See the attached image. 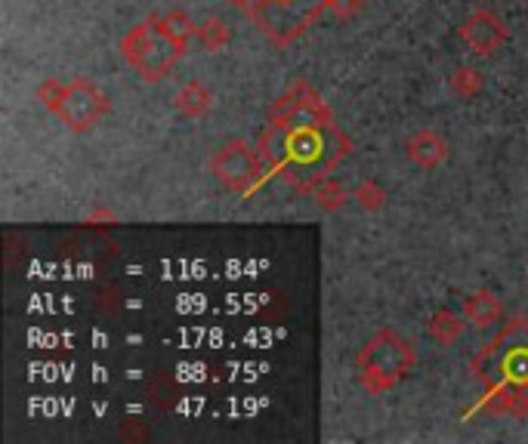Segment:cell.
Wrapping results in <instances>:
<instances>
[{
    "instance_id": "6da1fadb",
    "label": "cell",
    "mask_w": 528,
    "mask_h": 444,
    "mask_svg": "<svg viewBox=\"0 0 528 444\" xmlns=\"http://www.w3.org/2000/svg\"><path fill=\"white\" fill-rule=\"evenodd\" d=\"M257 152L266 176H281L306 195L349 155V136L334 124L322 96L300 81L272 102Z\"/></svg>"
},
{
    "instance_id": "7a4b0ae2",
    "label": "cell",
    "mask_w": 528,
    "mask_h": 444,
    "mask_svg": "<svg viewBox=\"0 0 528 444\" xmlns=\"http://www.w3.org/2000/svg\"><path fill=\"white\" fill-rule=\"evenodd\" d=\"M470 374L482 386V401L473 407L488 414L525 417L528 414V321L516 318L491 343H485L473 361Z\"/></svg>"
},
{
    "instance_id": "3957f363",
    "label": "cell",
    "mask_w": 528,
    "mask_h": 444,
    "mask_svg": "<svg viewBox=\"0 0 528 444\" xmlns=\"http://www.w3.org/2000/svg\"><path fill=\"white\" fill-rule=\"evenodd\" d=\"M229 4L248 16L275 47L294 44L325 13H346V0H229Z\"/></svg>"
},
{
    "instance_id": "277c9868",
    "label": "cell",
    "mask_w": 528,
    "mask_h": 444,
    "mask_svg": "<svg viewBox=\"0 0 528 444\" xmlns=\"http://www.w3.org/2000/svg\"><path fill=\"white\" fill-rule=\"evenodd\" d=\"M417 364L414 346L402 337V333L383 327L374 337L359 349L356 367H359V380L371 395H383L396 389Z\"/></svg>"
},
{
    "instance_id": "5b68a950",
    "label": "cell",
    "mask_w": 528,
    "mask_h": 444,
    "mask_svg": "<svg viewBox=\"0 0 528 444\" xmlns=\"http://www.w3.org/2000/svg\"><path fill=\"white\" fill-rule=\"evenodd\" d=\"M38 99L44 102L47 111L75 133H87L93 130L105 115H109V93L102 87H96L87 78H75V81H44L38 87Z\"/></svg>"
},
{
    "instance_id": "8992f818",
    "label": "cell",
    "mask_w": 528,
    "mask_h": 444,
    "mask_svg": "<svg viewBox=\"0 0 528 444\" xmlns=\"http://www.w3.org/2000/svg\"><path fill=\"white\" fill-rule=\"evenodd\" d=\"M186 50L173 41V37L161 28L158 16H149L146 22H139L130 28V34L121 41V56L124 62L139 74L143 81H164L167 74L176 68Z\"/></svg>"
},
{
    "instance_id": "52a82bcc",
    "label": "cell",
    "mask_w": 528,
    "mask_h": 444,
    "mask_svg": "<svg viewBox=\"0 0 528 444\" xmlns=\"http://www.w3.org/2000/svg\"><path fill=\"white\" fill-rule=\"evenodd\" d=\"M210 170H214L223 189H229L235 195H254V189L266 179V167H263L260 152L244 139L226 142L214 155V161H210Z\"/></svg>"
},
{
    "instance_id": "ba28073f",
    "label": "cell",
    "mask_w": 528,
    "mask_h": 444,
    "mask_svg": "<svg viewBox=\"0 0 528 444\" xmlns=\"http://www.w3.org/2000/svg\"><path fill=\"white\" fill-rule=\"evenodd\" d=\"M461 37H464V44H467L476 56H491V53H498V50L507 44L510 28H507V22H504L498 13L476 10V13L464 22Z\"/></svg>"
},
{
    "instance_id": "9c48e42d",
    "label": "cell",
    "mask_w": 528,
    "mask_h": 444,
    "mask_svg": "<svg viewBox=\"0 0 528 444\" xmlns=\"http://www.w3.org/2000/svg\"><path fill=\"white\" fill-rule=\"evenodd\" d=\"M405 155L420 170H436L448 161V139L436 130H420L405 142Z\"/></svg>"
},
{
    "instance_id": "30bf717a",
    "label": "cell",
    "mask_w": 528,
    "mask_h": 444,
    "mask_svg": "<svg viewBox=\"0 0 528 444\" xmlns=\"http://www.w3.org/2000/svg\"><path fill=\"white\" fill-rule=\"evenodd\" d=\"M504 309H501V300L491 290H476L467 296V303H464V318L479 327V330H488V327H495L501 321Z\"/></svg>"
},
{
    "instance_id": "8fae6325",
    "label": "cell",
    "mask_w": 528,
    "mask_h": 444,
    "mask_svg": "<svg viewBox=\"0 0 528 444\" xmlns=\"http://www.w3.org/2000/svg\"><path fill=\"white\" fill-rule=\"evenodd\" d=\"M210 105H214V96H210V90L198 81H189L180 93H176V108H180L186 118H204Z\"/></svg>"
},
{
    "instance_id": "7c38bea8",
    "label": "cell",
    "mask_w": 528,
    "mask_h": 444,
    "mask_svg": "<svg viewBox=\"0 0 528 444\" xmlns=\"http://www.w3.org/2000/svg\"><path fill=\"white\" fill-rule=\"evenodd\" d=\"M461 333H464V318L461 315H454L448 309L436 312L430 318V337L439 343V346H454L457 340H461Z\"/></svg>"
},
{
    "instance_id": "4fadbf2b",
    "label": "cell",
    "mask_w": 528,
    "mask_h": 444,
    "mask_svg": "<svg viewBox=\"0 0 528 444\" xmlns=\"http://www.w3.org/2000/svg\"><path fill=\"white\" fill-rule=\"evenodd\" d=\"M158 22H161V28L173 37L176 44H180L183 50H189V41L198 34V25L183 13V10H173V13H164V16H158Z\"/></svg>"
},
{
    "instance_id": "5bb4252c",
    "label": "cell",
    "mask_w": 528,
    "mask_h": 444,
    "mask_svg": "<svg viewBox=\"0 0 528 444\" xmlns=\"http://www.w3.org/2000/svg\"><path fill=\"white\" fill-rule=\"evenodd\" d=\"M448 90L457 96V99H473L482 93V74L476 68H457L451 78H448Z\"/></svg>"
},
{
    "instance_id": "9a60e30c",
    "label": "cell",
    "mask_w": 528,
    "mask_h": 444,
    "mask_svg": "<svg viewBox=\"0 0 528 444\" xmlns=\"http://www.w3.org/2000/svg\"><path fill=\"white\" fill-rule=\"evenodd\" d=\"M229 37H232L229 25H226L223 19H217V16H210V19H204V22L198 25V41H201V47L210 50V53L220 50V47H226Z\"/></svg>"
},
{
    "instance_id": "2e32d148",
    "label": "cell",
    "mask_w": 528,
    "mask_h": 444,
    "mask_svg": "<svg viewBox=\"0 0 528 444\" xmlns=\"http://www.w3.org/2000/svg\"><path fill=\"white\" fill-rule=\"evenodd\" d=\"M312 195H315V204H319L322 210H340L343 204H346V189L340 182H334V179H322L319 185L312 189Z\"/></svg>"
},
{
    "instance_id": "e0dca14e",
    "label": "cell",
    "mask_w": 528,
    "mask_h": 444,
    "mask_svg": "<svg viewBox=\"0 0 528 444\" xmlns=\"http://www.w3.org/2000/svg\"><path fill=\"white\" fill-rule=\"evenodd\" d=\"M356 201L362 204V210H380L383 201H386V192L380 189V182H362L356 189Z\"/></svg>"
}]
</instances>
